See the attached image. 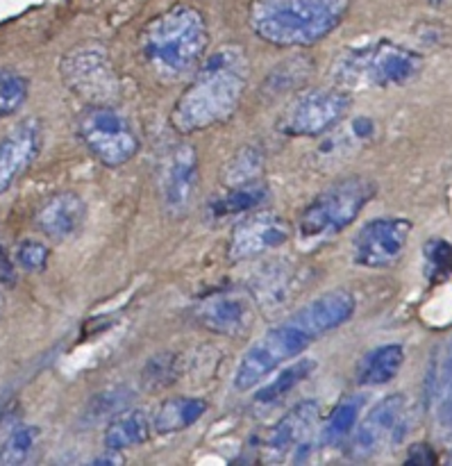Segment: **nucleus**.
<instances>
[{
  "mask_svg": "<svg viewBox=\"0 0 452 466\" xmlns=\"http://www.w3.org/2000/svg\"><path fill=\"white\" fill-rule=\"evenodd\" d=\"M355 309H357V299L348 289H330L305 303L246 350L236 364L235 390L250 391L262 385L276 369L298 358L327 332L348 323Z\"/></svg>",
  "mask_w": 452,
  "mask_h": 466,
  "instance_id": "nucleus-1",
  "label": "nucleus"
},
{
  "mask_svg": "<svg viewBox=\"0 0 452 466\" xmlns=\"http://www.w3.org/2000/svg\"><path fill=\"white\" fill-rule=\"evenodd\" d=\"M250 80L248 55L230 44L214 50L194 73V80L171 112L173 130L196 135L226 123L239 109Z\"/></svg>",
  "mask_w": 452,
  "mask_h": 466,
  "instance_id": "nucleus-2",
  "label": "nucleus"
},
{
  "mask_svg": "<svg viewBox=\"0 0 452 466\" xmlns=\"http://www.w3.org/2000/svg\"><path fill=\"white\" fill-rule=\"evenodd\" d=\"M209 30L203 14L189 5H176L146 23L139 36L144 64L157 80L177 82L196 73L207 57Z\"/></svg>",
  "mask_w": 452,
  "mask_h": 466,
  "instance_id": "nucleus-3",
  "label": "nucleus"
},
{
  "mask_svg": "<svg viewBox=\"0 0 452 466\" xmlns=\"http://www.w3.org/2000/svg\"><path fill=\"white\" fill-rule=\"evenodd\" d=\"M348 9L350 0H253L248 25L276 48H305L332 35Z\"/></svg>",
  "mask_w": 452,
  "mask_h": 466,
  "instance_id": "nucleus-4",
  "label": "nucleus"
},
{
  "mask_svg": "<svg viewBox=\"0 0 452 466\" xmlns=\"http://www.w3.org/2000/svg\"><path fill=\"white\" fill-rule=\"evenodd\" d=\"M421 68L423 57L418 53L394 41H376L346 50L332 66V77L346 91L387 89L405 85Z\"/></svg>",
  "mask_w": 452,
  "mask_h": 466,
  "instance_id": "nucleus-5",
  "label": "nucleus"
},
{
  "mask_svg": "<svg viewBox=\"0 0 452 466\" xmlns=\"http://www.w3.org/2000/svg\"><path fill=\"white\" fill-rule=\"evenodd\" d=\"M377 185L367 176H348L323 189L298 218V237L303 244L318 246L341 235L357 221L362 209L376 198Z\"/></svg>",
  "mask_w": 452,
  "mask_h": 466,
  "instance_id": "nucleus-6",
  "label": "nucleus"
},
{
  "mask_svg": "<svg viewBox=\"0 0 452 466\" xmlns=\"http://www.w3.org/2000/svg\"><path fill=\"white\" fill-rule=\"evenodd\" d=\"M77 135L103 167L118 168L139 153V135L112 105H89L77 116Z\"/></svg>",
  "mask_w": 452,
  "mask_h": 466,
  "instance_id": "nucleus-7",
  "label": "nucleus"
},
{
  "mask_svg": "<svg viewBox=\"0 0 452 466\" xmlns=\"http://www.w3.org/2000/svg\"><path fill=\"white\" fill-rule=\"evenodd\" d=\"M59 76L86 105H112L121 82L103 46H77L59 62Z\"/></svg>",
  "mask_w": 452,
  "mask_h": 466,
  "instance_id": "nucleus-8",
  "label": "nucleus"
},
{
  "mask_svg": "<svg viewBox=\"0 0 452 466\" xmlns=\"http://www.w3.org/2000/svg\"><path fill=\"white\" fill-rule=\"evenodd\" d=\"M348 109L350 91L341 86L305 91L277 118V130L285 137H321L339 126Z\"/></svg>",
  "mask_w": 452,
  "mask_h": 466,
  "instance_id": "nucleus-9",
  "label": "nucleus"
},
{
  "mask_svg": "<svg viewBox=\"0 0 452 466\" xmlns=\"http://www.w3.org/2000/svg\"><path fill=\"white\" fill-rule=\"evenodd\" d=\"M409 432V405L403 394L377 400L350 435V453L357 460L376 458L377 453L403 444Z\"/></svg>",
  "mask_w": 452,
  "mask_h": 466,
  "instance_id": "nucleus-10",
  "label": "nucleus"
},
{
  "mask_svg": "<svg viewBox=\"0 0 452 466\" xmlns=\"http://www.w3.org/2000/svg\"><path fill=\"white\" fill-rule=\"evenodd\" d=\"M412 221L400 217H377L364 223L353 239V259L364 268H389L405 253Z\"/></svg>",
  "mask_w": 452,
  "mask_h": 466,
  "instance_id": "nucleus-11",
  "label": "nucleus"
},
{
  "mask_svg": "<svg viewBox=\"0 0 452 466\" xmlns=\"http://www.w3.org/2000/svg\"><path fill=\"white\" fill-rule=\"evenodd\" d=\"M198 155L191 144H177L168 150L159 173V189H162L164 209L173 217L189 212L198 194Z\"/></svg>",
  "mask_w": 452,
  "mask_h": 466,
  "instance_id": "nucleus-12",
  "label": "nucleus"
},
{
  "mask_svg": "<svg viewBox=\"0 0 452 466\" xmlns=\"http://www.w3.org/2000/svg\"><path fill=\"white\" fill-rule=\"evenodd\" d=\"M291 226L286 218L271 212H259L246 217L232 230L227 241V259L230 262H248V259L262 258L273 248H280L289 241Z\"/></svg>",
  "mask_w": 452,
  "mask_h": 466,
  "instance_id": "nucleus-13",
  "label": "nucleus"
},
{
  "mask_svg": "<svg viewBox=\"0 0 452 466\" xmlns=\"http://www.w3.org/2000/svg\"><path fill=\"white\" fill-rule=\"evenodd\" d=\"M44 141L39 118H27L0 139V194L12 189L14 182L35 164Z\"/></svg>",
  "mask_w": 452,
  "mask_h": 466,
  "instance_id": "nucleus-14",
  "label": "nucleus"
},
{
  "mask_svg": "<svg viewBox=\"0 0 452 466\" xmlns=\"http://www.w3.org/2000/svg\"><path fill=\"white\" fill-rule=\"evenodd\" d=\"M321 419V405L316 400H300L296 403L266 437V451L273 460H286L298 451L307 449L312 441L314 431Z\"/></svg>",
  "mask_w": 452,
  "mask_h": 466,
  "instance_id": "nucleus-15",
  "label": "nucleus"
},
{
  "mask_svg": "<svg viewBox=\"0 0 452 466\" xmlns=\"http://www.w3.org/2000/svg\"><path fill=\"white\" fill-rule=\"evenodd\" d=\"M86 218V205L73 191L53 194L39 208L35 217L36 230L53 241H66L82 230Z\"/></svg>",
  "mask_w": 452,
  "mask_h": 466,
  "instance_id": "nucleus-16",
  "label": "nucleus"
},
{
  "mask_svg": "<svg viewBox=\"0 0 452 466\" xmlns=\"http://www.w3.org/2000/svg\"><path fill=\"white\" fill-rule=\"evenodd\" d=\"M196 321L214 335L239 337L250 328V308L239 296L216 294L198 303Z\"/></svg>",
  "mask_w": 452,
  "mask_h": 466,
  "instance_id": "nucleus-17",
  "label": "nucleus"
},
{
  "mask_svg": "<svg viewBox=\"0 0 452 466\" xmlns=\"http://www.w3.org/2000/svg\"><path fill=\"white\" fill-rule=\"evenodd\" d=\"M153 417L146 410H121L118 414H114L109 426L105 428V451H116V453H121V451L135 449V446L146 444L153 437Z\"/></svg>",
  "mask_w": 452,
  "mask_h": 466,
  "instance_id": "nucleus-18",
  "label": "nucleus"
},
{
  "mask_svg": "<svg viewBox=\"0 0 452 466\" xmlns=\"http://www.w3.org/2000/svg\"><path fill=\"white\" fill-rule=\"evenodd\" d=\"M405 364V349L400 344H382L364 353L355 380L359 387H380L394 380Z\"/></svg>",
  "mask_w": 452,
  "mask_h": 466,
  "instance_id": "nucleus-19",
  "label": "nucleus"
},
{
  "mask_svg": "<svg viewBox=\"0 0 452 466\" xmlns=\"http://www.w3.org/2000/svg\"><path fill=\"white\" fill-rule=\"evenodd\" d=\"M207 412V403L196 396H176V399L164 400L153 414V428L157 435H177L186 428L196 426Z\"/></svg>",
  "mask_w": 452,
  "mask_h": 466,
  "instance_id": "nucleus-20",
  "label": "nucleus"
},
{
  "mask_svg": "<svg viewBox=\"0 0 452 466\" xmlns=\"http://www.w3.org/2000/svg\"><path fill=\"white\" fill-rule=\"evenodd\" d=\"M268 198V189L264 182H246V185L230 187L227 194L216 198L212 203L214 217H235V214L253 212L257 209L264 200Z\"/></svg>",
  "mask_w": 452,
  "mask_h": 466,
  "instance_id": "nucleus-21",
  "label": "nucleus"
},
{
  "mask_svg": "<svg viewBox=\"0 0 452 466\" xmlns=\"http://www.w3.org/2000/svg\"><path fill=\"white\" fill-rule=\"evenodd\" d=\"M316 367L318 364L314 362V360H309V358L298 360V362H294L291 367L282 369V371L277 373V376L273 378L268 385H264L262 390L255 394V400L262 405L276 403V400H280L282 396H286L289 391H294L296 387L303 385V382L307 380L314 371H316Z\"/></svg>",
  "mask_w": 452,
  "mask_h": 466,
  "instance_id": "nucleus-22",
  "label": "nucleus"
},
{
  "mask_svg": "<svg viewBox=\"0 0 452 466\" xmlns=\"http://www.w3.org/2000/svg\"><path fill=\"white\" fill-rule=\"evenodd\" d=\"M264 171V150L259 146H244L227 159L223 168V182L227 187L255 182Z\"/></svg>",
  "mask_w": 452,
  "mask_h": 466,
  "instance_id": "nucleus-23",
  "label": "nucleus"
},
{
  "mask_svg": "<svg viewBox=\"0 0 452 466\" xmlns=\"http://www.w3.org/2000/svg\"><path fill=\"white\" fill-rule=\"evenodd\" d=\"M359 412H362V399H346L332 410L330 419H327L326 428H323V444L336 446L341 441L350 440L359 421Z\"/></svg>",
  "mask_w": 452,
  "mask_h": 466,
  "instance_id": "nucleus-24",
  "label": "nucleus"
},
{
  "mask_svg": "<svg viewBox=\"0 0 452 466\" xmlns=\"http://www.w3.org/2000/svg\"><path fill=\"white\" fill-rule=\"evenodd\" d=\"M291 287V271L286 267L271 264L259 271L253 280V294L259 305H282Z\"/></svg>",
  "mask_w": 452,
  "mask_h": 466,
  "instance_id": "nucleus-25",
  "label": "nucleus"
},
{
  "mask_svg": "<svg viewBox=\"0 0 452 466\" xmlns=\"http://www.w3.org/2000/svg\"><path fill=\"white\" fill-rule=\"evenodd\" d=\"M39 441V428L36 426H18L5 437L0 444V466H16L30 460L35 453V446Z\"/></svg>",
  "mask_w": 452,
  "mask_h": 466,
  "instance_id": "nucleus-26",
  "label": "nucleus"
},
{
  "mask_svg": "<svg viewBox=\"0 0 452 466\" xmlns=\"http://www.w3.org/2000/svg\"><path fill=\"white\" fill-rule=\"evenodd\" d=\"M452 273V246L446 239H430L423 246V276L439 285Z\"/></svg>",
  "mask_w": 452,
  "mask_h": 466,
  "instance_id": "nucleus-27",
  "label": "nucleus"
},
{
  "mask_svg": "<svg viewBox=\"0 0 452 466\" xmlns=\"http://www.w3.org/2000/svg\"><path fill=\"white\" fill-rule=\"evenodd\" d=\"M27 98V80L16 73H0V118H7L23 107Z\"/></svg>",
  "mask_w": 452,
  "mask_h": 466,
  "instance_id": "nucleus-28",
  "label": "nucleus"
},
{
  "mask_svg": "<svg viewBox=\"0 0 452 466\" xmlns=\"http://www.w3.org/2000/svg\"><path fill=\"white\" fill-rule=\"evenodd\" d=\"M176 360L173 355H157L150 360L144 369V385L148 390H157V387H166L176 380Z\"/></svg>",
  "mask_w": 452,
  "mask_h": 466,
  "instance_id": "nucleus-29",
  "label": "nucleus"
},
{
  "mask_svg": "<svg viewBox=\"0 0 452 466\" xmlns=\"http://www.w3.org/2000/svg\"><path fill=\"white\" fill-rule=\"evenodd\" d=\"M48 258H50V248L44 244V241L25 239L16 246V264L30 273L44 271L45 264H48Z\"/></svg>",
  "mask_w": 452,
  "mask_h": 466,
  "instance_id": "nucleus-30",
  "label": "nucleus"
},
{
  "mask_svg": "<svg viewBox=\"0 0 452 466\" xmlns=\"http://www.w3.org/2000/svg\"><path fill=\"white\" fill-rule=\"evenodd\" d=\"M126 400H127V394L123 387H118L116 391H103V394H98V399H95V410H98V412L94 414H98V417H103V414L107 412L118 414L123 405H126Z\"/></svg>",
  "mask_w": 452,
  "mask_h": 466,
  "instance_id": "nucleus-31",
  "label": "nucleus"
},
{
  "mask_svg": "<svg viewBox=\"0 0 452 466\" xmlns=\"http://www.w3.org/2000/svg\"><path fill=\"white\" fill-rule=\"evenodd\" d=\"M407 464H418V466H426V464H435L437 462V455L432 451L430 444H414L409 449L407 458H405Z\"/></svg>",
  "mask_w": 452,
  "mask_h": 466,
  "instance_id": "nucleus-32",
  "label": "nucleus"
},
{
  "mask_svg": "<svg viewBox=\"0 0 452 466\" xmlns=\"http://www.w3.org/2000/svg\"><path fill=\"white\" fill-rule=\"evenodd\" d=\"M0 282L3 285H14L16 282V268H14L12 259H9L7 250L0 246Z\"/></svg>",
  "mask_w": 452,
  "mask_h": 466,
  "instance_id": "nucleus-33",
  "label": "nucleus"
},
{
  "mask_svg": "<svg viewBox=\"0 0 452 466\" xmlns=\"http://www.w3.org/2000/svg\"><path fill=\"white\" fill-rule=\"evenodd\" d=\"M427 3H432V5H441V3H446V0H427Z\"/></svg>",
  "mask_w": 452,
  "mask_h": 466,
  "instance_id": "nucleus-34",
  "label": "nucleus"
},
{
  "mask_svg": "<svg viewBox=\"0 0 452 466\" xmlns=\"http://www.w3.org/2000/svg\"><path fill=\"white\" fill-rule=\"evenodd\" d=\"M450 451H452V432H450Z\"/></svg>",
  "mask_w": 452,
  "mask_h": 466,
  "instance_id": "nucleus-35",
  "label": "nucleus"
},
{
  "mask_svg": "<svg viewBox=\"0 0 452 466\" xmlns=\"http://www.w3.org/2000/svg\"><path fill=\"white\" fill-rule=\"evenodd\" d=\"M0 305H3V299H0Z\"/></svg>",
  "mask_w": 452,
  "mask_h": 466,
  "instance_id": "nucleus-36",
  "label": "nucleus"
}]
</instances>
